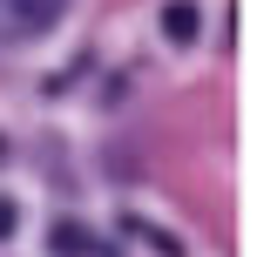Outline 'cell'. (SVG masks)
Wrapping results in <instances>:
<instances>
[{
	"label": "cell",
	"instance_id": "obj_1",
	"mask_svg": "<svg viewBox=\"0 0 257 257\" xmlns=\"http://www.w3.org/2000/svg\"><path fill=\"white\" fill-rule=\"evenodd\" d=\"M68 0H0V41H34L61 21Z\"/></svg>",
	"mask_w": 257,
	"mask_h": 257
},
{
	"label": "cell",
	"instance_id": "obj_2",
	"mask_svg": "<svg viewBox=\"0 0 257 257\" xmlns=\"http://www.w3.org/2000/svg\"><path fill=\"white\" fill-rule=\"evenodd\" d=\"M163 27H169V41H190V34H196V7H190V0H176V7L163 14Z\"/></svg>",
	"mask_w": 257,
	"mask_h": 257
},
{
	"label": "cell",
	"instance_id": "obj_3",
	"mask_svg": "<svg viewBox=\"0 0 257 257\" xmlns=\"http://www.w3.org/2000/svg\"><path fill=\"white\" fill-rule=\"evenodd\" d=\"M14 223H21V210H14V196H0V237H14Z\"/></svg>",
	"mask_w": 257,
	"mask_h": 257
}]
</instances>
